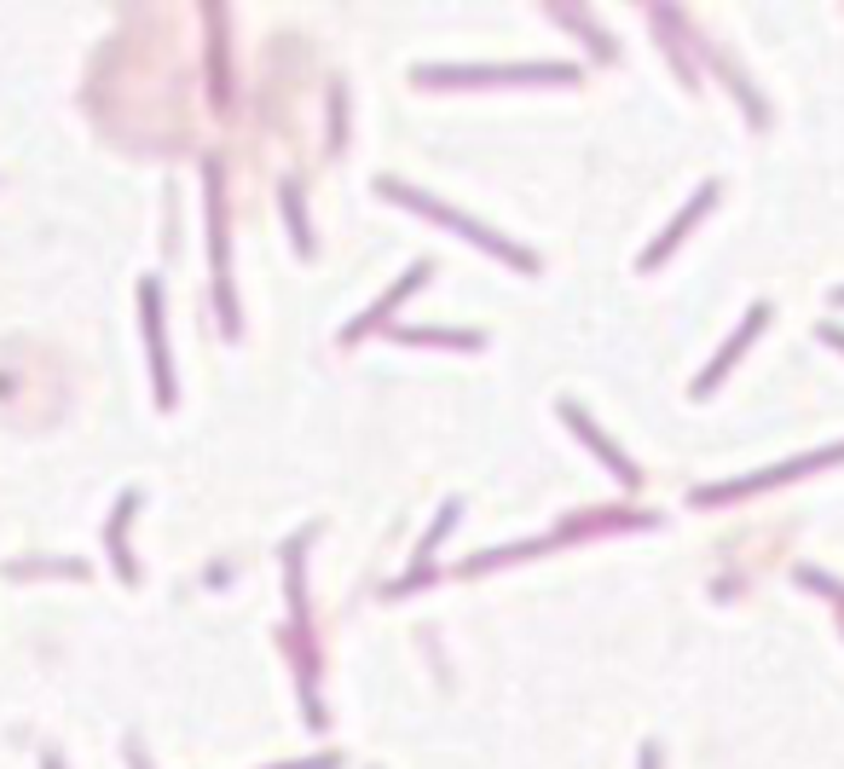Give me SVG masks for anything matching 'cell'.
<instances>
[]
</instances>
